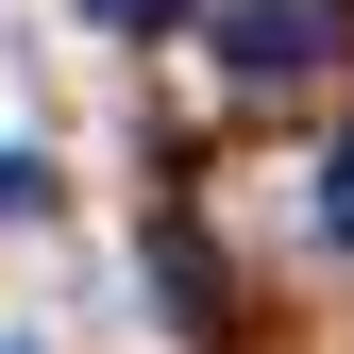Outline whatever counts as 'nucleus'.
<instances>
[{"instance_id": "1", "label": "nucleus", "mask_w": 354, "mask_h": 354, "mask_svg": "<svg viewBox=\"0 0 354 354\" xmlns=\"http://www.w3.org/2000/svg\"><path fill=\"white\" fill-rule=\"evenodd\" d=\"M321 51H337L321 0H219V68L236 84H321Z\"/></svg>"}, {"instance_id": "2", "label": "nucleus", "mask_w": 354, "mask_h": 354, "mask_svg": "<svg viewBox=\"0 0 354 354\" xmlns=\"http://www.w3.org/2000/svg\"><path fill=\"white\" fill-rule=\"evenodd\" d=\"M0 219H51V152H0Z\"/></svg>"}, {"instance_id": "3", "label": "nucleus", "mask_w": 354, "mask_h": 354, "mask_svg": "<svg viewBox=\"0 0 354 354\" xmlns=\"http://www.w3.org/2000/svg\"><path fill=\"white\" fill-rule=\"evenodd\" d=\"M321 236L354 253V136H337V169H321Z\"/></svg>"}, {"instance_id": "4", "label": "nucleus", "mask_w": 354, "mask_h": 354, "mask_svg": "<svg viewBox=\"0 0 354 354\" xmlns=\"http://www.w3.org/2000/svg\"><path fill=\"white\" fill-rule=\"evenodd\" d=\"M102 17H118V34H169V17H186V0H102Z\"/></svg>"}]
</instances>
